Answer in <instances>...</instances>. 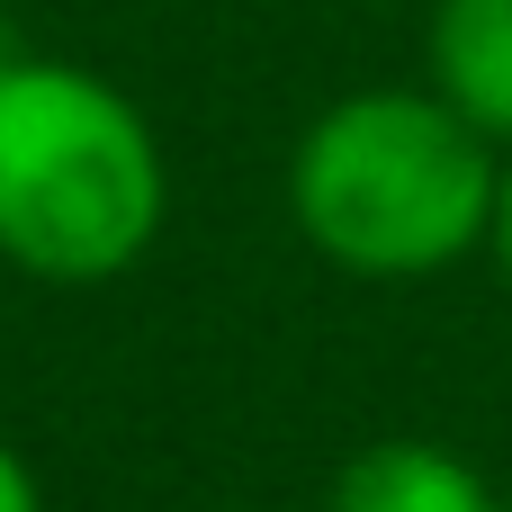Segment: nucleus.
Here are the masks:
<instances>
[{
	"instance_id": "7",
	"label": "nucleus",
	"mask_w": 512,
	"mask_h": 512,
	"mask_svg": "<svg viewBox=\"0 0 512 512\" xmlns=\"http://www.w3.org/2000/svg\"><path fill=\"white\" fill-rule=\"evenodd\" d=\"M504 512H512V495H504Z\"/></svg>"
},
{
	"instance_id": "5",
	"label": "nucleus",
	"mask_w": 512,
	"mask_h": 512,
	"mask_svg": "<svg viewBox=\"0 0 512 512\" xmlns=\"http://www.w3.org/2000/svg\"><path fill=\"white\" fill-rule=\"evenodd\" d=\"M0 512H45V486H36V468L0 441Z\"/></svg>"
},
{
	"instance_id": "4",
	"label": "nucleus",
	"mask_w": 512,
	"mask_h": 512,
	"mask_svg": "<svg viewBox=\"0 0 512 512\" xmlns=\"http://www.w3.org/2000/svg\"><path fill=\"white\" fill-rule=\"evenodd\" d=\"M324 512H504V495L486 486V468L468 450L396 432V441H369L342 459Z\"/></svg>"
},
{
	"instance_id": "1",
	"label": "nucleus",
	"mask_w": 512,
	"mask_h": 512,
	"mask_svg": "<svg viewBox=\"0 0 512 512\" xmlns=\"http://www.w3.org/2000/svg\"><path fill=\"white\" fill-rule=\"evenodd\" d=\"M171 216L153 117L63 54H0V261L45 288L126 279Z\"/></svg>"
},
{
	"instance_id": "2",
	"label": "nucleus",
	"mask_w": 512,
	"mask_h": 512,
	"mask_svg": "<svg viewBox=\"0 0 512 512\" xmlns=\"http://www.w3.org/2000/svg\"><path fill=\"white\" fill-rule=\"evenodd\" d=\"M504 153L432 90H351L288 153L297 234L351 279H441L495 234Z\"/></svg>"
},
{
	"instance_id": "3",
	"label": "nucleus",
	"mask_w": 512,
	"mask_h": 512,
	"mask_svg": "<svg viewBox=\"0 0 512 512\" xmlns=\"http://www.w3.org/2000/svg\"><path fill=\"white\" fill-rule=\"evenodd\" d=\"M423 63V90L450 99L495 153H512V0H432Z\"/></svg>"
},
{
	"instance_id": "6",
	"label": "nucleus",
	"mask_w": 512,
	"mask_h": 512,
	"mask_svg": "<svg viewBox=\"0 0 512 512\" xmlns=\"http://www.w3.org/2000/svg\"><path fill=\"white\" fill-rule=\"evenodd\" d=\"M486 252H495V270H504V288H512V153H504V189H495V234H486Z\"/></svg>"
}]
</instances>
